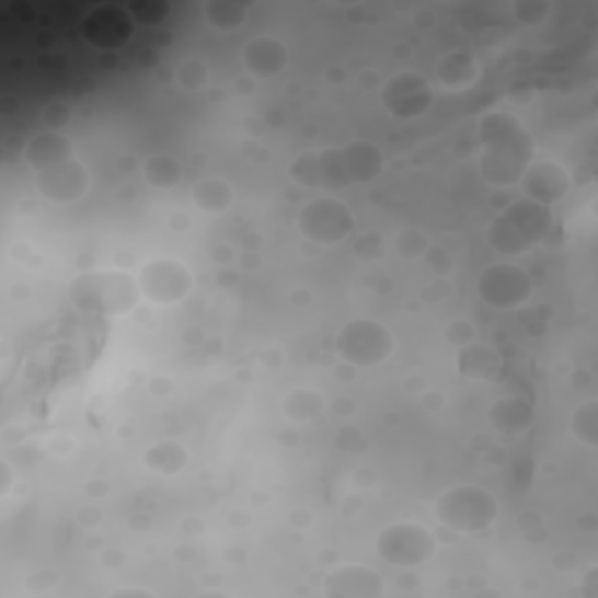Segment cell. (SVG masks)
Segmentation results:
<instances>
[{
  "label": "cell",
  "mask_w": 598,
  "mask_h": 598,
  "mask_svg": "<svg viewBox=\"0 0 598 598\" xmlns=\"http://www.w3.org/2000/svg\"><path fill=\"white\" fill-rule=\"evenodd\" d=\"M280 410H284V414L290 421H295V424H311V421L323 414L325 402L311 389H295L280 400Z\"/></svg>",
  "instance_id": "cell-25"
},
{
  "label": "cell",
  "mask_w": 598,
  "mask_h": 598,
  "mask_svg": "<svg viewBox=\"0 0 598 598\" xmlns=\"http://www.w3.org/2000/svg\"><path fill=\"white\" fill-rule=\"evenodd\" d=\"M478 295L491 309L513 311L531 299L533 278L515 262H494L480 272Z\"/></svg>",
  "instance_id": "cell-9"
},
{
  "label": "cell",
  "mask_w": 598,
  "mask_h": 598,
  "mask_svg": "<svg viewBox=\"0 0 598 598\" xmlns=\"http://www.w3.org/2000/svg\"><path fill=\"white\" fill-rule=\"evenodd\" d=\"M375 550L381 561L395 568L426 566L437 552V538L424 524L398 521L379 531Z\"/></svg>",
  "instance_id": "cell-6"
},
{
  "label": "cell",
  "mask_w": 598,
  "mask_h": 598,
  "mask_svg": "<svg viewBox=\"0 0 598 598\" xmlns=\"http://www.w3.org/2000/svg\"><path fill=\"white\" fill-rule=\"evenodd\" d=\"M129 14L138 24L160 26L166 20L169 8L166 3H162V0H134V3L129 5Z\"/></svg>",
  "instance_id": "cell-31"
},
{
  "label": "cell",
  "mask_w": 598,
  "mask_h": 598,
  "mask_svg": "<svg viewBox=\"0 0 598 598\" xmlns=\"http://www.w3.org/2000/svg\"><path fill=\"white\" fill-rule=\"evenodd\" d=\"M241 61L251 76L272 80L286 70L290 51L288 45L274 38V35H255L241 47Z\"/></svg>",
  "instance_id": "cell-16"
},
{
  "label": "cell",
  "mask_w": 598,
  "mask_h": 598,
  "mask_svg": "<svg viewBox=\"0 0 598 598\" xmlns=\"http://www.w3.org/2000/svg\"><path fill=\"white\" fill-rule=\"evenodd\" d=\"M386 585L383 575L363 564H344L325 575L323 594L327 598H379Z\"/></svg>",
  "instance_id": "cell-15"
},
{
  "label": "cell",
  "mask_w": 598,
  "mask_h": 598,
  "mask_svg": "<svg viewBox=\"0 0 598 598\" xmlns=\"http://www.w3.org/2000/svg\"><path fill=\"white\" fill-rule=\"evenodd\" d=\"M290 181L304 189H323V192H340L346 189L350 183V175L346 171V162L342 148L327 150H304L288 166Z\"/></svg>",
  "instance_id": "cell-10"
},
{
  "label": "cell",
  "mask_w": 598,
  "mask_h": 598,
  "mask_svg": "<svg viewBox=\"0 0 598 598\" xmlns=\"http://www.w3.org/2000/svg\"><path fill=\"white\" fill-rule=\"evenodd\" d=\"M519 185L526 199H533L544 206H554L561 199H566L573 181L564 164H559L554 160H533L526 166Z\"/></svg>",
  "instance_id": "cell-14"
},
{
  "label": "cell",
  "mask_w": 598,
  "mask_h": 598,
  "mask_svg": "<svg viewBox=\"0 0 598 598\" xmlns=\"http://www.w3.org/2000/svg\"><path fill=\"white\" fill-rule=\"evenodd\" d=\"M192 202L204 214L220 216L225 210H230L234 204V187L230 181L220 179V175H208V179H199L192 185Z\"/></svg>",
  "instance_id": "cell-21"
},
{
  "label": "cell",
  "mask_w": 598,
  "mask_h": 598,
  "mask_svg": "<svg viewBox=\"0 0 598 598\" xmlns=\"http://www.w3.org/2000/svg\"><path fill=\"white\" fill-rule=\"evenodd\" d=\"M70 302L82 313L117 319L129 313L140 297L138 280L122 269L82 272L70 284Z\"/></svg>",
  "instance_id": "cell-3"
},
{
  "label": "cell",
  "mask_w": 598,
  "mask_h": 598,
  "mask_svg": "<svg viewBox=\"0 0 598 598\" xmlns=\"http://www.w3.org/2000/svg\"><path fill=\"white\" fill-rule=\"evenodd\" d=\"M482 179L491 187L519 185L521 175L536 160V140L513 113H488L480 122Z\"/></svg>",
  "instance_id": "cell-1"
},
{
  "label": "cell",
  "mask_w": 598,
  "mask_h": 598,
  "mask_svg": "<svg viewBox=\"0 0 598 598\" xmlns=\"http://www.w3.org/2000/svg\"><path fill=\"white\" fill-rule=\"evenodd\" d=\"M143 179L150 187L173 189L183 181V164L175 160L173 154H166V152L150 154L143 162Z\"/></svg>",
  "instance_id": "cell-26"
},
{
  "label": "cell",
  "mask_w": 598,
  "mask_h": 598,
  "mask_svg": "<svg viewBox=\"0 0 598 598\" xmlns=\"http://www.w3.org/2000/svg\"><path fill=\"white\" fill-rule=\"evenodd\" d=\"M435 517L456 533H482L496 524L501 515L498 498L478 484H461L442 491L435 498Z\"/></svg>",
  "instance_id": "cell-4"
},
{
  "label": "cell",
  "mask_w": 598,
  "mask_h": 598,
  "mask_svg": "<svg viewBox=\"0 0 598 598\" xmlns=\"http://www.w3.org/2000/svg\"><path fill=\"white\" fill-rule=\"evenodd\" d=\"M76 143L64 131H41L28 138L24 160L33 173L76 160Z\"/></svg>",
  "instance_id": "cell-17"
},
{
  "label": "cell",
  "mask_w": 598,
  "mask_h": 598,
  "mask_svg": "<svg viewBox=\"0 0 598 598\" xmlns=\"http://www.w3.org/2000/svg\"><path fill=\"white\" fill-rule=\"evenodd\" d=\"M393 249L404 260H418L430 249V239L421 230H416V227H402L393 239Z\"/></svg>",
  "instance_id": "cell-28"
},
{
  "label": "cell",
  "mask_w": 598,
  "mask_h": 598,
  "mask_svg": "<svg viewBox=\"0 0 598 598\" xmlns=\"http://www.w3.org/2000/svg\"><path fill=\"white\" fill-rule=\"evenodd\" d=\"M435 101V92L430 82L414 73V70H404L389 78L381 87V105L383 111L398 119H418L424 117Z\"/></svg>",
  "instance_id": "cell-11"
},
{
  "label": "cell",
  "mask_w": 598,
  "mask_h": 598,
  "mask_svg": "<svg viewBox=\"0 0 598 598\" xmlns=\"http://www.w3.org/2000/svg\"><path fill=\"white\" fill-rule=\"evenodd\" d=\"M138 290L154 307H175L195 290V274L185 262L175 257H154L140 267Z\"/></svg>",
  "instance_id": "cell-7"
},
{
  "label": "cell",
  "mask_w": 598,
  "mask_h": 598,
  "mask_svg": "<svg viewBox=\"0 0 598 598\" xmlns=\"http://www.w3.org/2000/svg\"><path fill=\"white\" fill-rule=\"evenodd\" d=\"M554 5L550 0H515L509 5V12L515 14V20L524 26H538L550 20Z\"/></svg>",
  "instance_id": "cell-30"
},
{
  "label": "cell",
  "mask_w": 598,
  "mask_h": 598,
  "mask_svg": "<svg viewBox=\"0 0 598 598\" xmlns=\"http://www.w3.org/2000/svg\"><path fill=\"white\" fill-rule=\"evenodd\" d=\"M204 22L218 33L239 31L251 16V5L239 3V0H206L202 8Z\"/></svg>",
  "instance_id": "cell-22"
},
{
  "label": "cell",
  "mask_w": 598,
  "mask_h": 598,
  "mask_svg": "<svg viewBox=\"0 0 598 598\" xmlns=\"http://www.w3.org/2000/svg\"><path fill=\"white\" fill-rule=\"evenodd\" d=\"M447 340H449L451 344L459 346V348H463V346L472 344V340H474V327H472L470 323H465V321H453V323L449 325V330H447Z\"/></svg>",
  "instance_id": "cell-35"
},
{
  "label": "cell",
  "mask_w": 598,
  "mask_h": 598,
  "mask_svg": "<svg viewBox=\"0 0 598 598\" xmlns=\"http://www.w3.org/2000/svg\"><path fill=\"white\" fill-rule=\"evenodd\" d=\"M486 421L491 428L503 435H521L533 426L536 412L531 407V402H526L524 398H517V395H507L491 402Z\"/></svg>",
  "instance_id": "cell-19"
},
{
  "label": "cell",
  "mask_w": 598,
  "mask_h": 598,
  "mask_svg": "<svg viewBox=\"0 0 598 598\" xmlns=\"http://www.w3.org/2000/svg\"><path fill=\"white\" fill-rule=\"evenodd\" d=\"M175 80H179L181 90L199 92L210 80V66L197 57H189L175 70Z\"/></svg>",
  "instance_id": "cell-29"
},
{
  "label": "cell",
  "mask_w": 598,
  "mask_h": 598,
  "mask_svg": "<svg viewBox=\"0 0 598 598\" xmlns=\"http://www.w3.org/2000/svg\"><path fill=\"white\" fill-rule=\"evenodd\" d=\"M134 33V20L129 8L103 3L87 12L82 22V35L87 43L99 49L125 47Z\"/></svg>",
  "instance_id": "cell-13"
},
{
  "label": "cell",
  "mask_w": 598,
  "mask_h": 598,
  "mask_svg": "<svg viewBox=\"0 0 598 598\" xmlns=\"http://www.w3.org/2000/svg\"><path fill=\"white\" fill-rule=\"evenodd\" d=\"M187 449L173 439H162L143 451V465L157 474H164V478L181 474L187 468Z\"/></svg>",
  "instance_id": "cell-23"
},
{
  "label": "cell",
  "mask_w": 598,
  "mask_h": 598,
  "mask_svg": "<svg viewBox=\"0 0 598 598\" xmlns=\"http://www.w3.org/2000/svg\"><path fill=\"white\" fill-rule=\"evenodd\" d=\"M297 227L311 243L337 245L350 239L356 230V218L350 208L330 195L309 199L297 214Z\"/></svg>",
  "instance_id": "cell-8"
},
{
  "label": "cell",
  "mask_w": 598,
  "mask_h": 598,
  "mask_svg": "<svg viewBox=\"0 0 598 598\" xmlns=\"http://www.w3.org/2000/svg\"><path fill=\"white\" fill-rule=\"evenodd\" d=\"M571 433L579 445H585L587 449H596V445H598V402L594 398L579 402V407H575V412L571 416Z\"/></svg>",
  "instance_id": "cell-27"
},
{
  "label": "cell",
  "mask_w": 598,
  "mask_h": 598,
  "mask_svg": "<svg viewBox=\"0 0 598 598\" xmlns=\"http://www.w3.org/2000/svg\"><path fill=\"white\" fill-rule=\"evenodd\" d=\"M342 154H344V162H346V171L350 175V183L354 185L375 183L386 169L381 148L369 143V140H363V138L348 140L346 146H342Z\"/></svg>",
  "instance_id": "cell-18"
},
{
  "label": "cell",
  "mask_w": 598,
  "mask_h": 598,
  "mask_svg": "<svg viewBox=\"0 0 598 598\" xmlns=\"http://www.w3.org/2000/svg\"><path fill=\"white\" fill-rule=\"evenodd\" d=\"M113 596H140V598H150V596H154L152 591H148V589H117V591H113Z\"/></svg>",
  "instance_id": "cell-36"
},
{
  "label": "cell",
  "mask_w": 598,
  "mask_h": 598,
  "mask_svg": "<svg viewBox=\"0 0 598 598\" xmlns=\"http://www.w3.org/2000/svg\"><path fill=\"white\" fill-rule=\"evenodd\" d=\"M334 445L348 453H365L369 447L367 437L358 428H350V426H346L337 433V437H334Z\"/></svg>",
  "instance_id": "cell-34"
},
{
  "label": "cell",
  "mask_w": 598,
  "mask_h": 598,
  "mask_svg": "<svg viewBox=\"0 0 598 598\" xmlns=\"http://www.w3.org/2000/svg\"><path fill=\"white\" fill-rule=\"evenodd\" d=\"M334 348L350 367H377L393 356L395 334L377 319H354L337 330Z\"/></svg>",
  "instance_id": "cell-5"
},
{
  "label": "cell",
  "mask_w": 598,
  "mask_h": 598,
  "mask_svg": "<svg viewBox=\"0 0 598 598\" xmlns=\"http://www.w3.org/2000/svg\"><path fill=\"white\" fill-rule=\"evenodd\" d=\"M501 369V354L496 348L484 346V344H468L461 348L459 356V372L468 379H491L496 377Z\"/></svg>",
  "instance_id": "cell-24"
},
{
  "label": "cell",
  "mask_w": 598,
  "mask_h": 598,
  "mask_svg": "<svg viewBox=\"0 0 598 598\" xmlns=\"http://www.w3.org/2000/svg\"><path fill=\"white\" fill-rule=\"evenodd\" d=\"M33 185L45 202L70 206L87 197V192L92 187V173L76 157V160L64 162L59 166L33 173Z\"/></svg>",
  "instance_id": "cell-12"
},
{
  "label": "cell",
  "mask_w": 598,
  "mask_h": 598,
  "mask_svg": "<svg viewBox=\"0 0 598 598\" xmlns=\"http://www.w3.org/2000/svg\"><path fill=\"white\" fill-rule=\"evenodd\" d=\"M554 225L552 206L538 204L533 199H515L491 220L486 230V243L505 260L519 257L533 251Z\"/></svg>",
  "instance_id": "cell-2"
},
{
  "label": "cell",
  "mask_w": 598,
  "mask_h": 598,
  "mask_svg": "<svg viewBox=\"0 0 598 598\" xmlns=\"http://www.w3.org/2000/svg\"><path fill=\"white\" fill-rule=\"evenodd\" d=\"M354 253L363 262H379L386 255V239L379 232H363L354 239Z\"/></svg>",
  "instance_id": "cell-32"
},
{
  "label": "cell",
  "mask_w": 598,
  "mask_h": 598,
  "mask_svg": "<svg viewBox=\"0 0 598 598\" xmlns=\"http://www.w3.org/2000/svg\"><path fill=\"white\" fill-rule=\"evenodd\" d=\"M480 78L478 59L468 49H453L437 64V80L447 90H468V87Z\"/></svg>",
  "instance_id": "cell-20"
},
{
  "label": "cell",
  "mask_w": 598,
  "mask_h": 598,
  "mask_svg": "<svg viewBox=\"0 0 598 598\" xmlns=\"http://www.w3.org/2000/svg\"><path fill=\"white\" fill-rule=\"evenodd\" d=\"M41 122L47 131H64L73 122V111L64 101H49L41 113Z\"/></svg>",
  "instance_id": "cell-33"
}]
</instances>
